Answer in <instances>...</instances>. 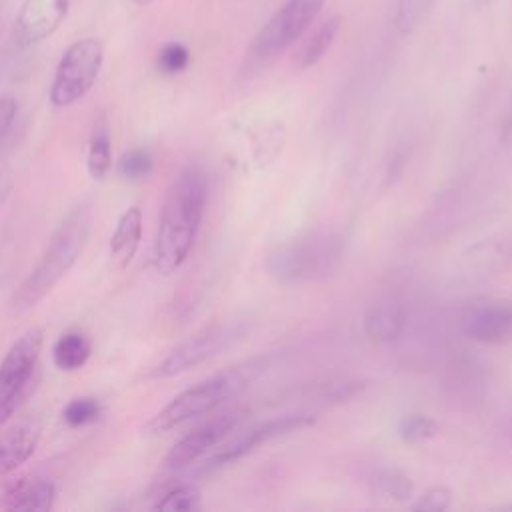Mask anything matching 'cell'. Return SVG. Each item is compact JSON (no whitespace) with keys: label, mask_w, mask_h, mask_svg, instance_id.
Returning <instances> with one entry per match:
<instances>
[{"label":"cell","mask_w":512,"mask_h":512,"mask_svg":"<svg viewBox=\"0 0 512 512\" xmlns=\"http://www.w3.org/2000/svg\"><path fill=\"white\" fill-rule=\"evenodd\" d=\"M206 196V176L194 166L182 170L168 188L154 242V264L160 274H172L188 258L202 222Z\"/></svg>","instance_id":"1"},{"label":"cell","mask_w":512,"mask_h":512,"mask_svg":"<svg viewBox=\"0 0 512 512\" xmlns=\"http://www.w3.org/2000/svg\"><path fill=\"white\" fill-rule=\"evenodd\" d=\"M90 216L84 206L74 208L54 230L42 256L20 282L12 296V308L26 312L34 308L76 264L88 236Z\"/></svg>","instance_id":"2"},{"label":"cell","mask_w":512,"mask_h":512,"mask_svg":"<svg viewBox=\"0 0 512 512\" xmlns=\"http://www.w3.org/2000/svg\"><path fill=\"white\" fill-rule=\"evenodd\" d=\"M268 360L264 356L250 358L226 370H220L202 382L186 388L178 396H174L152 420V432H166L176 428L188 420L206 416L214 408H218L224 400L242 392L264 368Z\"/></svg>","instance_id":"3"},{"label":"cell","mask_w":512,"mask_h":512,"mask_svg":"<svg viewBox=\"0 0 512 512\" xmlns=\"http://www.w3.org/2000/svg\"><path fill=\"white\" fill-rule=\"evenodd\" d=\"M342 258V238L332 232H314L296 238L266 260V270L278 284H304L328 276Z\"/></svg>","instance_id":"4"},{"label":"cell","mask_w":512,"mask_h":512,"mask_svg":"<svg viewBox=\"0 0 512 512\" xmlns=\"http://www.w3.org/2000/svg\"><path fill=\"white\" fill-rule=\"evenodd\" d=\"M104 62V46L96 38H80L62 54L50 86V102L66 108L78 102L96 82Z\"/></svg>","instance_id":"5"},{"label":"cell","mask_w":512,"mask_h":512,"mask_svg":"<svg viewBox=\"0 0 512 512\" xmlns=\"http://www.w3.org/2000/svg\"><path fill=\"white\" fill-rule=\"evenodd\" d=\"M248 328L242 322L210 324L176 344L154 370V376L168 378L182 374L244 340Z\"/></svg>","instance_id":"6"},{"label":"cell","mask_w":512,"mask_h":512,"mask_svg":"<svg viewBox=\"0 0 512 512\" xmlns=\"http://www.w3.org/2000/svg\"><path fill=\"white\" fill-rule=\"evenodd\" d=\"M42 350V330H26L0 362V426L26 398Z\"/></svg>","instance_id":"7"},{"label":"cell","mask_w":512,"mask_h":512,"mask_svg":"<svg viewBox=\"0 0 512 512\" xmlns=\"http://www.w3.org/2000/svg\"><path fill=\"white\" fill-rule=\"evenodd\" d=\"M324 0H288L256 34L250 60L266 62L296 42L320 14Z\"/></svg>","instance_id":"8"},{"label":"cell","mask_w":512,"mask_h":512,"mask_svg":"<svg viewBox=\"0 0 512 512\" xmlns=\"http://www.w3.org/2000/svg\"><path fill=\"white\" fill-rule=\"evenodd\" d=\"M314 424V416L306 414V412H296V414H284V416H278L274 420H268L264 424H258L254 428H250L248 432L236 436L234 440H230L228 444H224L214 456H210L200 468L198 472L200 474H206V472H212V470H218L222 466H228L240 458H244L246 454H250L252 450H256L258 446L274 440V438H280V436H286L290 432H296V430H302L306 426Z\"/></svg>","instance_id":"9"},{"label":"cell","mask_w":512,"mask_h":512,"mask_svg":"<svg viewBox=\"0 0 512 512\" xmlns=\"http://www.w3.org/2000/svg\"><path fill=\"white\" fill-rule=\"evenodd\" d=\"M242 420V410H224L216 416H210L196 428H192L186 436H182L166 454V468L180 470L190 466L202 454H206L212 446L224 440Z\"/></svg>","instance_id":"10"},{"label":"cell","mask_w":512,"mask_h":512,"mask_svg":"<svg viewBox=\"0 0 512 512\" xmlns=\"http://www.w3.org/2000/svg\"><path fill=\"white\" fill-rule=\"evenodd\" d=\"M70 0H24L16 18L18 36L26 44H36L52 36L64 22Z\"/></svg>","instance_id":"11"},{"label":"cell","mask_w":512,"mask_h":512,"mask_svg":"<svg viewBox=\"0 0 512 512\" xmlns=\"http://www.w3.org/2000/svg\"><path fill=\"white\" fill-rule=\"evenodd\" d=\"M464 332L484 344H504L512 340V306L478 304L462 318Z\"/></svg>","instance_id":"12"},{"label":"cell","mask_w":512,"mask_h":512,"mask_svg":"<svg viewBox=\"0 0 512 512\" xmlns=\"http://www.w3.org/2000/svg\"><path fill=\"white\" fill-rule=\"evenodd\" d=\"M54 484L40 476L18 478L6 484L0 500V508L16 512H44L54 506Z\"/></svg>","instance_id":"13"},{"label":"cell","mask_w":512,"mask_h":512,"mask_svg":"<svg viewBox=\"0 0 512 512\" xmlns=\"http://www.w3.org/2000/svg\"><path fill=\"white\" fill-rule=\"evenodd\" d=\"M40 438V426L34 422H22L0 434V476L16 470L36 450Z\"/></svg>","instance_id":"14"},{"label":"cell","mask_w":512,"mask_h":512,"mask_svg":"<svg viewBox=\"0 0 512 512\" xmlns=\"http://www.w3.org/2000/svg\"><path fill=\"white\" fill-rule=\"evenodd\" d=\"M140 236L142 210L138 206H130L120 214L110 238V262L116 270H124L132 262L140 246Z\"/></svg>","instance_id":"15"},{"label":"cell","mask_w":512,"mask_h":512,"mask_svg":"<svg viewBox=\"0 0 512 512\" xmlns=\"http://www.w3.org/2000/svg\"><path fill=\"white\" fill-rule=\"evenodd\" d=\"M406 324L404 308L392 300L374 302L364 314V332L376 342L396 340Z\"/></svg>","instance_id":"16"},{"label":"cell","mask_w":512,"mask_h":512,"mask_svg":"<svg viewBox=\"0 0 512 512\" xmlns=\"http://www.w3.org/2000/svg\"><path fill=\"white\" fill-rule=\"evenodd\" d=\"M110 166H112V138H110L108 122L102 116L96 120L90 134L86 168L94 180H102L108 174Z\"/></svg>","instance_id":"17"},{"label":"cell","mask_w":512,"mask_h":512,"mask_svg":"<svg viewBox=\"0 0 512 512\" xmlns=\"http://www.w3.org/2000/svg\"><path fill=\"white\" fill-rule=\"evenodd\" d=\"M88 358H90V340L76 330L62 334L52 348V360L56 368L66 372L82 368Z\"/></svg>","instance_id":"18"},{"label":"cell","mask_w":512,"mask_h":512,"mask_svg":"<svg viewBox=\"0 0 512 512\" xmlns=\"http://www.w3.org/2000/svg\"><path fill=\"white\" fill-rule=\"evenodd\" d=\"M338 30H340V18L334 16L330 20H326L324 24H320L302 44L296 60H298V66L304 70V68H310L314 66L326 52L328 48L334 44L336 36H338Z\"/></svg>","instance_id":"19"},{"label":"cell","mask_w":512,"mask_h":512,"mask_svg":"<svg viewBox=\"0 0 512 512\" xmlns=\"http://www.w3.org/2000/svg\"><path fill=\"white\" fill-rule=\"evenodd\" d=\"M160 512H190L200 508V490L194 484L170 486L154 504Z\"/></svg>","instance_id":"20"},{"label":"cell","mask_w":512,"mask_h":512,"mask_svg":"<svg viewBox=\"0 0 512 512\" xmlns=\"http://www.w3.org/2000/svg\"><path fill=\"white\" fill-rule=\"evenodd\" d=\"M434 0H396L394 26L402 36L412 34L432 10Z\"/></svg>","instance_id":"21"},{"label":"cell","mask_w":512,"mask_h":512,"mask_svg":"<svg viewBox=\"0 0 512 512\" xmlns=\"http://www.w3.org/2000/svg\"><path fill=\"white\" fill-rule=\"evenodd\" d=\"M376 490L382 498L394 502H406L412 498L414 486L410 478L400 470H382L376 478Z\"/></svg>","instance_id":"22"},{"label":"cell","mask_w":512,"mask_h":512,"mask_svg":"<svg viewBox=\"0 0 512 512\" xmlns=\"http://www.w3.org/2000/svg\"><path fill=\"white\" fill-rule=\"evenodd\" d=\"M98 416H100V402L92 396L74 398L62 410V418L70 428H80V426L92 424L98 420Z\"/></svg>","instance_id":"23"},{"label":"cell","mask_w":512,"mask_h":512,"mask_svg":"<svg viewBox=\"0 0 512 512\" xmlns=\"http://www.w3.org/2000/svg\"><path fill=\"white\" fill-rule=\"evenodd\" d=\"M438 432V424L422 414H412V416H404L398 424V434L404 442L410 444H418L424 440H430L432 436H436Z\"/></svg>","instance_id":"24"},{"label":"cell","mask_w":512,"mask_h":512,"mask_svg":"<svg viewBox=\"0 0 512 512\" xmlns=\"http://www.w3.org/2000/svg\"><path fill=\"white\" fill-rule=\"evenodd\" d=\"M190 62V50L182 42H168L156 56V66L162 74H180Z\"/></svg>","instance_id":"25"},{"label":"cell","mask_w":512,"mask_h":512,"mask_svg":"<svg viewBox=\"0 0 512 512\" xmlns=\"http://www.w3.org/2000/svg\"><path fill=\"white\" fill-rule=\"evenodd\" d=\"M154 166V158L148 150H142V148H132L128 152L122 154V158L118 160V172L124 176V178H130V180H138V178H144L150 174Z\"/></svg>","instance_id":"26"},{"label":"cell","mask_w":512,"mask_h":512,"mask_svg":"<svg viewBox=\"0 0 512 512\" xmlns=\"http://www.w3.org/2000/svg\"><path fill=\"white\" fill-rule=\"evenodd\" d=\"M366 388L364 380H338L328 382L318 388V400L322 402H346L356 398Z\"/></svg>","instance_id":"27"},{"label":"cell","mask_w":512,"mask_h":512,"mask_svg":"<svg viewBox=\"0 0 512 512\" xmlns=\"http://www.w3.org/2000/svg\"><path fill=\"white\" fill-rule=\"evenodd\" d=\"M452 504V492L446 486H434L426 490L414 504L412 508L418 512H442L450 508Z\"/></svg>","instance_id":"28"},{"label":"cell","mask_w":512,"mask_h":512,"mask_svg":"<svg viewBox=\"0 0 512 512\" xmlns=\"http://www.w3.org/2000/svg\"><path fill=\"white\" fill-rule=\"evenodd\" d=\"M16 110H18V104L12 96H0V138L12 126V122L16 118Z\"/></svg>","instance_id":"29"},{"label":"cell","mask_w":512,"mask_h":512,"mask_svg":"<svg viewBox=\"0 0 512 512\" xmlns=\"http://www.w3.org/2000/svg\"><path fill=\"white\" fill-rule=\"evenodd\" d=\"M502 142L506 146H512V106H510V112L502 124Z\"/></svg>","instance_id":"30"},{"label":"cell","mask_w":512,"mask_h":512,"mask_svg":"<svg viewBox=\"0 0 512 512\" xmlns=\"http://www.w3.org/2000/svg\"><path fill=\"white\" fill-rule=\"evenodd\" d=\"M132 4H136V6H146L148 2H152V0H130Z\"/></svg>","instance_id":"31"}]
</instances>
